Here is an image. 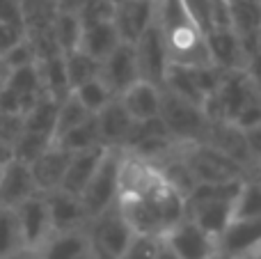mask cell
Instances as JSON below:
<instances>
[{"label":"cell","instance_id":"836d02e7","mask_svg":"<svg viewBox=\"0 0 261 259\" xmlns=\"http://www.w3.org/2000/svg\"><path fill=\"white\" fill-rule=\"evenodd\" d=\"M71 94L81 101L83 108H85L90 115H96L101 108H106V106H108L113 99H117V96L108 90V85H106L101 78H92V81L83 83V85L76 87Z\"/></svg>","mask_w":261,"mask_h":259},{"label":"cell","instance_id":"83f0119b","mask_svg":"<svg viewBox=\"0 0 261 259\" xmlns=\"http://www.w3.org/2000/svg\"><path fill=\"white\" fill-rule=\"evenodd\" d=\"M231 220H261V179H243L231 204Z\"/></svg>","mask_w":261,"mask_h":259},{"label":"cell","instance_id":"f35d334b","mask_svg":"<svg viewBox=\"0 0 261 259\" xmlns=\"http://www.w3.org/2000/svg\"><path fill=\"white\" fill-rule=\"evenodd\" d=\"M25 39V32L23 28L16 25H7V23H0V58L7 55L14 46H18L21 41Z\"/></svg>","mask_w":261,"mask_h":259},{"label":"cell","instance_id":"8992f818","mask_svg":"<svg viewBox=\"0 0 261 259\" xmlns=\"http://www.w3.org/2000/svg\"><path fill=\"white\" fill-rule=\"evenodd\" d=\"M119 156L122 149H108L101 161V165L96 168V172L92 174V179L87 182L85 191L81 193V204L85 209L87 218L108 211L110 206L117 204L119 197Z\"/></svg>","mask_w":261,"mask_h":259},{"label":"cell","instance_id":"b9f144b4","mask_svg":"<svg viewBox=\"0 0 261 259\" xmlns=\"http://www.w3.org/2000/svg\"><path fill=\"white\" fill-rule=\"evenodd\" d=\"M243 136H245V142H248V149L252 154V159L257 161V165H261V124L243 131Z\"/></svg>","mask_w":261,"mask_h":259},{"label":"cell","instance_id":"ac0fdd59","mask_svg":"<svg viewBox=\"0 0 261 259\" xmlns=\"http://www.w3.org/2000/svg\"><path fill=\"white\" fill-rule=\"evenodd\" d=\"M94 117H96V126H99L101 145L108 147V149H124L135 122L124 110V106L119 103V99H113Z\"/></svg>","mask_w":261,"mask_h":259},{"label":"cell","instance_id":"ee69618b","mask_svg":"<svg viewBox=\"0 0 261 259\" xmlns=\"http://www.w3.org/2000/svg\"><path fill=\"white\" fill-rule=\"evenodd\" d=\"M7 259H39L37 257V252L35 250H28V248H21L18 252H14L12 257H7Z\"/></svg>","mask_w":261,"mask_h":259},{"label":"cell","instance_id":"cb8c5ba5","mask_svg":"<svg viewBox=\"0 0 261 259\" xmlns=\"http://www.w3.org/2000/svg\"><path fill=\"white\" fill-rule=\"evenodd\" d=\"M119 44H122V39H119L113 21L110 23H94V25H83L78 50H83L85 55H90V58H94L96 62H101V60L108 58Z\"/></svg>","mask_w":261,"mask_h":259},{"label":"cell","instance_id":"d6a6232c","mask_svg":"<svg viewBox=\"0 0 261 259\" xmlns=\"http://www.w3.org/2000/svg\"><path fill=\"white\" fill-rule=\"evenodd\" d=\"M87 117H90V113H87V110L83 108L81 101L69 92V94L64 96V99L60 101V106H58V119H55L53 142L60 140V138H62L64 133H69L71 128H76L78 124H83Z\"/></svg>","mask_w":261,"mask_h":259},{"label":"cell","instance_id":"8fae6325","mask_svg":"<svg viewBox=\"0 0 261 259\" xmlns=\"http://www.w3.org/2000/svg\"><path fill=\"white\" fill-rule=\"evenodd\" d=\"M261 246V220H229L216 239L220 259H245Z\"/></svg>","mask_w":261,"mask_h":259},{"label":"cell","instance_id":"52a82bcc","mask_svg":"<svg viewBox=\"0 0 261 259\" xmlns=\"http://www.w3.org/2000/svg\"><path fill=\"white\" fill-rule=\"evenodd\" d=\"M133 50H135V64H138L140 81L151 83V85L163 90L165 73L170 69V58H167L165 39H163V32L158 28L156 18L142 32V37L133 44Z\"/></svg>","mask_w":261,"mask_h":259},{"label":"cell","instance_id":"60d3db41","mask_svg":"<svg viewBox=\"0 0 261 259\" xmlns=\"http://www.w3.org/2000/svg\"><path fill=\"white\" fill-rule=\"evenodd\" d=\"M243 73L248 76L250 85H252L254 90L261 94V55L259 53H254V55H250V58H248Z\"/></svg>","mask_w":261,"mask_h":259},{"label":"cell","instance_id":"7a4b0ae2","mask_svg":"<svg viewBox=\"0 0 261 259\" xmlns=\"http://www.w3.org/2000/svg\"><path fill=\"white\" fill-rule=\"evenodd\" d=\"M117 209L122 211L133 234H149L161 239L186 218V200L172 186H167L165 179L147 195L119 197Z\"/></svg>","mask_w":261,"mask_h":259},{"label":"cell","instance_id":"484cf974","mask_svg":"<svg viewBox=\"0 0 261 259\" xmlns=\"http://www.w3.org/2000/svg\"><path fill=\"white\" fill-rule=\"evenodd\" d=\"M21 16L25 35L50 30L58 16V3L55 0H21Z\"/></svg>","mask_w":261,"mask_h":259},{"label":"cell","instance_id":"7402d4cb","mask_svg":"<svg viewBox=\"0 0 261 259\" xmlns=\"http://www.w3.org/2000/svg\"><path fill=\"white\" fill-rule=\"evenodd\" d=\"M161 87L138 81L126 92H122L117 99L124 106V110L133 117V122H147V119L158 117V113H161Z\"/></svg>","mask_w":261,"mask_h":259},{"label":"cell","instance_id":"d590c367","mask_svg":"<svg viewBox=\"0 0 261 259\" xmlns=\"http://www.w3.org/2000/svg\"><path fill=\"white\" fill-rule=\"evenodd\" d=\"M161 237H149V234H133L128 241L126 250L122 252L119 259H156L158 250H161Z\"/></svg>","mask_w":261,"mask_h":259},{"label":"cell","instance_id":"6da1fadb","mask_svg":"<svg viewBox=\"0 0 261 259\" xmlns=\"http://www.w3.org/2000/svg\"><path fill=\"white\" fill-rule=\"evenodd\" d=\"M156 23L163 32L170 64L176 67H213L206 35L186 14L181 0H156Z\"/></svg>","mask_w":261,"mask_h":259},{"label":"cell","instance_id":"e0dca14e","mask_svg":"<svg viewBox=\"0 0 261 259\" xmlns=\"http://www.w3.org/2000/svg\"><path fill=\"white\" fill-rule=\"evenodd\" d=\"M35 179L30 174V168L21 161H9L3 170L0 179V209H16L25 200L37 195Z\"/></svg>","mask_w":261,"mask_h":259},{"label":"cell","instance_id":"44dd1931","mask_svg":"<svg viewBox=\"0 0 261 259\" xmlns=\"http://www.w3.org/2000/svg\"><path fill=\"white\" fill-rule=\"evenodd\" d=\"M106 151H108V147H94V149L71 154L69 168L62 177V184H60V191L81 197V193L85 191L87 182L92 179V174L96 172V168H99L101 161H103Z\"/></svg>","mask_w":261,"mask_h":259},{"label":"cell","instance_id":"4316f807","mask_svg":"<svg viewBox=\"0 0 261 259\" xmlns=\"http://www.w3.org/2000/svg\"><path fill=\"white\" fill-rule=\"evenodd\" d=\"M37 71H39L44 92L50 99L62 101L71 92L69 81H67V69H64V55H55V58L37 62Z\"/></svg>","mask_w":261,"mask_h":259},{"label":"cell","instance_id":"ab89813d","mask_svg":"<svg viewBox=\"0 0 261 259\" xmlns=\"http://www.w3.org/2000/svg\"><path fill=\"white\" fill-rule=\"evenodd\" d=\"M0 23L23 28L21 0H0ZM23 32H25V30H23Z\"/></svg>","mask_w":261,"mask_h":259},{"label":"cell","instance_id":"681fc988","mask_svg":"<svg viewBox=\"0 0 261 259\" xmlns=\"http://www.w3.org/2000/svg\"><path fill=\"white\" fill-rule=\"evenodd\" d=\"M110 5H115V7H117V5H122V3H126V0H108Z\"/></svg>","mask_w":261,"mask_h":259},{"label":"cell","instance_id":"3957f363","mask_svg":"<svg viewBox=\"0 0 261 259\" xmlns=\"http://www.w3.org/2000/svg\"><path fill=\"white\" fill-rule=\"evenodd\" d=\"M181 159L197 184H227L248 179L234 161L204 142H181Z\"/></svg>","mask_w":261,"mask_h":259},{"label":"cell","instance_id":"4fadbf2b","mask_svg":"<svg viewBox=\"0 0 261 259\" xmlns=\"http://www.w3.org/2000/svg\"><path fill=\"white\" fill-rule=\"evenodd\" d=\"M156 18V0H126L115 7L113 25L124 44H135Z\"/></svg>","mask_w":261,"mask_h":259},{"label":"cell","instance_id":"4dcf8cb0","mask_svg":"<svg viewBox=\"0 0 261 259\" xmlns=\"http://www.w3.org/2000/svg\"><path fill=\"white\" fill-rule=\"evenodd\" d=\"M50 32H53V39L58 44L60 53L67 55L78 50V44H81V35H83V23L76 14H62L58 12L53 25H50Z\"/></svg>","mask_w":261,"mask_h":259},{"label":"cell","instance_id":"1f68e13d","mask_svg":"<svg viewBox=\"0 0 261 259\" xmlns=\"http://www.w3.org/2000/svg\"><path fill=\"white\" fill-rule=\"evenodd\" d=\"M64 69H67V81L71 92L76 87H81L83 83L92 81V78H99V69L101 62H96L94 58L85 55L83 50H73V53L64 55Z\"/></svg>","mask_w":261,"mask_h":259},{"label":"cell","instance_id":"d6986e66","mask_svg":"<svg viewBox=\"0 0 261 259\" xmlns=\"http://www.w3.org/2000/svg\"><path fill=\"white\" fill-rule=\"evenodd\" d=\"M234 200H188L186 202V218L193 220L208 237L218 239L231 220Z\"/></svg>","mask_w":261,"mask_h":259},{"label":"cell","instance_id":"7bdbcfd3","mask_svg":"<svg viewBox=\"0 0 261 259\" xmlns=\"http://www.w3.org/2000/svg\"><path fill=\"white\" fill-rule=\"evenodd\" d=\"M9 161H14L12 145H7L5 140H0V165H7Z\"/></svg>","mask_w":261,"mask_h":259},{"label":"cell","instance_id":"f907efd6","mask_svg":"<svg viewBox=\"0 0 261 259\" xmlns=\"http://www.w3.org/2000/svg\"><path fill=\"white\" fill-rule=\"evenodd\" d=\"M213 259H220V257H218V255H216V257H213Z\"/></svg>","mask_w":261,"mask_h":259},{"label":"cell","instance_id":"74e56055","mask_svg":"<svg viewBox=\"0 0 261 259\" xmlns=\"http://www.w3.org/2000/svg\"><path fill=\"white\" fill-rule=\"evenodd\" d=\"M0 60H3V64L9 69V71H16V69L37 64V55H35V50H32V46L28 39H23L18 46H14V48L9 50L7 55H3Z\"/></svg>","mask_w":261,"mask_h":259},{"label":"cell","instance_id":"816d5d0a","mask_svg":"<svg viewBox=\"0 0 261 259\" xmlns=\"http://www.w3.org/2000/svg\"><path fill=\"white\" fill-rule=\"evenodd\" d=\"M227 3H231V0H227Z\"/></svg>","mask_w":261,"mask_h":259},{"label":"cell","instance_id":"f6af8a7d","mask_svg":"<svg viewBox=\"0 0 261 259\" xmlns=\"http://www.w3.org/2000/svg\"><path fill=\"white\" fill-rule=\"evenodd\" d=\"M156 259H176V257H174V252H172L170 248L165 246V243H161V250H158Z\"/></svg>","mask_w":261,"mask_h":259},{"label":"cell","instance_id":"277c9868","mask_svg":"<svg viewBox=\"0 0 261 259\" xmlns=\"http://www.w3.org/2000/svg\"><path fill=\"white\" fill-rule=\"evenodd\" d=\"M87 241H90L92 259H119L126 250L128 241L133 239V229L124 220L117 204L108 211L94 216L85 227Z\"/></svg>","mask_w":261,"mask_h":259},{"label":"cell","instance_id":"7c38bea8","mask_svg":"<svg viewBox=\"0 0 261 259\" xmlns=\"http://www.w3.org/2000/svg\"><path fill=\"white\" fill-rule=\"evenodd\" d=\"M99 78L108 85V90L115 96H119L122 92H126L133 83L140 81L138 76V64H135V50L133 44H119L113 53L106 60H101Z\"/></svg>","mask_w":261,"mask_h":259},{"label":"cell","instance_id":"5bb4252c","mask_svg":"<svg viewBox=\"0 0 261 259\" xmlns=\"http://www.w3.org/2000/svg\"><path fill=\"white\" fill-rule=\"evenodd\" d=\"M206 46L208 55L216 69L220 71H243L248 55L243 50L239 35L231 28H218V30L206 32Z\"/></svg>","mask_w":261,"mask_h":259},{"label":"cell","instance_id":"f546056e","mask_svg":"<svg viewBox=\"0 0 261 259\" xmlns=\"http://www.w3.org/2000/svg\"><path fill=\"white\" fill-rule=\"evenodd\" d=\"M55 145H60L62 149L71 151H87L94 147H103L101 145V136H99V126H96V117L90 115L83 124H78L76 128H71L69 133H64L60 140H55Z\"/></svg>","mask_w":261,"mask_h":259},{"label":"cell","instance_id":"2e32d148","mask_svg":"<svg viewBox=\"0 0 261 259\" xmlns=\"http://www.w3.org/2000/svg\"><path fill=\"white\" fill-rule=\"evenodd\" d=\"M46 206H48V218L53 232H73V229H85L90 218L81 204V197L69 195L64 191L46 193Z\"/></svg>","mask_w":261,"mask_h":259},{"label":"cell","instance_id":"9a60e30c","mask_svg":"<svg viewBox=\"0 0 261 259\" xmlns=\"http://www.w3.org/2000/svg\"><path fill=\"white\" fill-rule=\"evenodd\" d=\"M69 161H71V151L62 149L60 145H50L48 149L41 156H37L28 168H30V174L35 179V186L41 195L46 193H53L60 188L62 184V177L69 168Z\"/></svg>","mask_w":261,"mask_h":259},{"label":"cell","instance_id":"ffe728a7","mask_svg":"<svg viewBox=\"0 0 261 259\" xmlns=\"http://www.w3.org/2000/svg\"><path fill=\"white\" fill-rule=\"evenodd\" d=\"M35 252L39 259H92L85 229L50 232V237Z\"/></svg>","mask_w":261,"mask_h":259},{"label":"cell","instance_id":"f1b7e54d","mask_svg":"<svg viewBox=\"0 0 261 259\" xmlns=\"http://www.w3.org/2000/svg\"><path fill=\"white\" fill-rule=\"evenodd\" d=\"M58 99L44 96L41 101H37L23 117V128L32 133H39L53 140V131H55V119H58Z\"/></svg>","mask_w":261,"mask_h":259},{"label":"cell","instance_id":"5b68a950","mask_svg":"<svg viewBox=\"0 0 261 259\" xmlns=\"http://www.w3.org/2000/svg\"><path fill=\"white\" fill-rule=\"evenodd\" d=\"M161 122L176 142H202L206 136L208 119L199 106H193L179 96L163 90L161 94Z\"/></svg>","mask_w":261,"mask_h":259},{"label":"cell","instance_id":"f5cc1de1","mask_svg":"<svg viewBox=\"0 0 261 259\" xmlns=\"http://www.w3.org/2000/svg\"><path fill=\"white\" fill-rule=\"evenodd\" d=\"M259 179H261V177H259Z\"/></svg>","mask_w":261,"mask_h":259},{"label":"cell","instance_id":"bcb514c9","mask_svg":"<svg viewBox=\"0 0 261 259\" xmlns=\"http://www.w3.org/2000/svg\"><path fill=\"white\" fill-rule=\"evenodd\" d=\"M7 78H9V69L3 64V60H0V90L5 87V83H7Z\"/></svg>","mask_w":261,"mask_h":259},{"label":"cell","instance_id":"30bf717a","mask_svg":"<svg viewBox=\"0 0 261 259\" xmlns=\"http://www.w3.org/2000/svg\"><path fill=\"white\" fill-rule=\"evenodd\" d=\"M16 216L18 229H21L23 248L28 250H37L46 239L50 237V218H48V206H46V197L41 193H37L35 197L25 200L23 204H18L16 209H12Z\"/></svg>","mask_w":261,"mask_h":259},{"label":"cell","instance_id":"d4e9b609","mask_svg":"<svg viewBox=\"0 0 261 259\" xmlns=\"http://www.w3.org/2000/svg\"><path fill=\"white\" fill-rule=\"evenodd\" d=\"M163 90L179 96V99H184V101H188V103H193V106H199V108H202L204 99H206V94H204L202 85H199V81H197V71H195L193 67H176V64H170V69H167V73H165Z\"/></svg>","mask_w":261,"mask_h":259},{"label":"cell","instance_id":"c3c4849f","mask_svg":"<svg viewBox=\"0 0 261 259\" xmlns=\"http://www.w3.org/2000/svg\"><path fill=\"white\" fill-rule=\"evenodd\" d=\"M245 259H261V246H259L257 250L252 252V255H248V257H245Z\"/></svg>","mask_w":261,"mask_h":259},{"label":"cell","instance_id":"603a6c76","mask_svg":"<svg viewBox=\"0 0 261 259\" xmlns=\"http://www.w3.org/2000/svg\"><path fill=\"white\" fill-rule=\"evenodd\" d=\"M229 21L231 30L243 44L245 55H254V37L261 30V0H231Z\"/></svg>","mask_w":261,"mask_h":259},{"label":"cell","instance_id":"7dc6e473","mask_svg":"<svg viewBox=\"0 0 261 259\" xmlns=\"http://www.w3.org/2000/svg\"><path fill=\"white\" fill-rule=\"evenodd\" d=\"M254 53L261 55V30L257 32V37H254Z\"/></svg>","mask_w":261,"mask_h":259},{"label":"cell","instance_id":"ba28073f","mask_svg":"<svg viewBox=\"0 0 261 259\" xmlns=\"http://www.w3.org/2000/svg\"><path fill=\"white\" fill-rule=\"evenodd\" d=\"M163 243L176 259H213L218 255L216 239L199 229L193 220L184 218L163 237Z\"/></svg>","mask_w":261,"mask_h":259},{"label":"cell","instance_id":"9c48e42d","mask_svg":"<svg viewBox=\"0 0 261 259\" xmlns=\"http://www.w3.org/2000/svg\"><path fill=\"white\" fill-rule=\"evenodd\" d=\"M161 182L163 177L153 163L130 154V151H122L119 156V197L147 195Z\"/></svg>","mask_w":261,"mask_h":259},{"label":"cell","instance_id":"8d00e7d4","mask_svg":"<svg viewBox=\"0 0 261 259\" xmlns=\"http://www.w3.org/2000/svg\"><path fill=\"white\" fill-rule=\"evenodd\" d=\"M115 16V5L108 0H85L78 12L83 25H94V23H110Z\"/></svg>","mask_w":261,"mask_h":259},{"label":"cell","instance_id":"e575fe53","mask_svg":"<svg viewBox=\"0 0 261 259\" xmlns=\"http://www.w3.org/2000/svg\"><path fill=\"white\" fill-rule=\"evenodd\" d=\"M23 248L21 229L12 209H0V259L12 257Z\"/></svg>","mask_w":261,"mask_h":259}]
</instances>
